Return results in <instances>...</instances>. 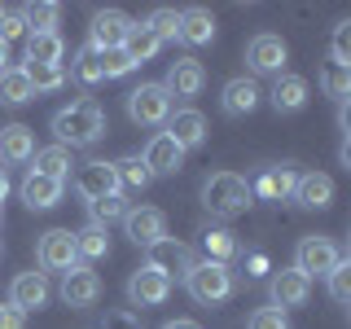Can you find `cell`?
Listing matches in <instances>:
<instances>
[{
	"mask_svg": "<svg viewBox=\"0 0 351 329\" xmlns=\"http://www.w3.org/2000/svg\"><path fill=\"white\" fill-rule=\"evenodd\" d=\"M106 132V110L97 101H75L53 114V136H58V145L66 149H80V145H93V141H101Z\"/></svg>",
	"mask_w": 351,
	"mask_h": 329,
	"instance_id": "cell-1",
	"label": "cell"
},
{
	"mask_svg": "<svg viewBox=\"0 0 351 329\" xmlns=\"http://www.w3.org/2000/svg\"><path fill=\"white\" fill-rule=\"evenodd\" d=\"M250 202H255V197H250V180H246V175H237V171H215V175H206V184H202V206H206L211 215L233 219V215L246 211Z\"/></svg>",
	"mask_w": 351,
	"mask_h": 329,
	"instance_id": "cell-2",
	"label": "cell"
},
{
	"mask_svg": "<svg viewBox=\"0 0 351 329\" xmlns=\"http://www.w3.org/2000/svg\"><path fill=\"white\" fill-rule=\"evenodd\" d=\"M184 290H189L193 303L215 307V303H224L228 294H233V268H228V263L202 259V263H193V268L184 272Z\"/></svg>",
	"mask_w": 351,
	"mask_h": 329,
	"instance_id": "cell-3",
	"label": "cell"
},
{
	"mask_svg": "<svg viewBox=\"0 0 351 329\" xmlns=\"http://www.w3.org/2000/svg\"><path fill=\"white\" fill-rule=\"evenodd\" d=\"M338 263H343V250H338L334 237L312 233V237H299V246H294V272H303L307 281H312V277H329Z\"/></svg>",
	"mask_w": 351,
	"mask_h": 329,
	"instance_id": "cell-4",
	"label": "cell"
},
{
	"mask_svg": "<svg viewBox=\"0 0 351 329\" xmlns=\"http://www.w3.org/2000/svg\"><path fill=\"white\" fill-rule=\"evenodd\" d=\"M128 114H132V123H141V127L167 123V119H171V93L162 84L132 88V93H128Z\"/></svg>",
	"mask_w": 351,
	"mask_h": 329,
	"instance_id": "cell-5",
	"label": "cell"
},
{
	"mask_svg": "<svg viewBox=\"0 0 351 329\" xmlns=\"http://www.w3.org/2000/svg\"><path fill=\"white\" fill-rule=\"evenodd\" d=\"M193 250L189 246H184V241H176V237H158V241H154V246H145V268H154V272H158V277H180L184 281V272H189L193 268Z\"/></svg>",
	"mask_w": 351,
	"mask_h": 329,
	"instance_id": "cell-6",
	"label": "cell"
},
{
	"mask_svg": "<svg viewBox=\"0 0 351 329\" xmlns=\"http://www.w3.org/2000/svg\"><path fill=\"white\" fill-rule=\"evenodd\" d=\"M75 193H80L84 202H101V197H114V193H119L114 162H106V158L80 162V167H75Z\"/></svg>",
	"mask_w": 351,
	"mask_h": 329,
	"instance_id": "cell-7",
	"label": "cell"
},
{
	"mask_svg": "<svg viewBox=\"0 0 351 329\" xmlns=\"http://www.w3.org/2000/svg\"><path fill=\"white\" fill-rule=\"evenodd\" d=\"M132 31V18L123 9H97L93 14V27H88V49L93 53H106V49H123Z\"/></svg>",
	"mask_w": 351,
	"mask_h": 329,
	"instance_id": "cell-8",
	"label": "cell"
},
{
	"mask_svg": "<svg viewBox=\"0 0 351 329\" xmlns=\"http://www.w3.org/2000/svg\"><path fill=\"white\" fill-rule=\"evenodd\" d=\"M285 62H290V49H285V40L272 36V31H259V36L246 44V66L255 75H285Z\"/></svg>",
	"mask_w": 351,
	"mask_h": 329,
	"instance_id": "cell-9",
	"label": "cell"
},
{
	"mask_svg": "<svg viewBox=\"0 0 351 329\" xmlns=\"http://www.w3.org/2000/svg\"><path fill=\"white\" fill-rule=\"evenodd\" d=\"M36 263L44 272H71L75 263H80L75 259V233L71 228H49L36 246Z\"/></svg>",
	"mask_w": 351,
	"mask_h": 329,
	"instance_id": "cell-10",
	"label": "cell"
},
{
	"mask_svg": "<svg viewBox=\"0 0 351 329\" xmlns=\"http://www.w3.org/2000/svg\"><path fill=\"white\" fill-rule=\"evenodd\" d=\"M58 294H62V303L66 307H93L97 299H101V277H97L88 263H75L71 272H62V285H58Z\"/></svg>",
	"mask_w": 351,
	"mask_h": 329,
	"instance_id": "cell-11",
	"label": "cell"
},
{
	"mask_svg": "<svg viewBox=\"0 0 351 329\" xmlns=\"http://www.w3.org/2000/svg\"><path fill=\"white\" fill-rule=\"evenodd\" d=\"M123 233L136 241V246H154L158 237H167V215H162L158 206H128Z\"/></svg>",
	"mask_w": 351,
	"mask_h": 329,
	"instance_id": "cell-12",
	"label": "cell"
},
{
	"mask_svg": "<svg viewBox=\"0 0 351 329\" xmlns=\"http://www.w3.org/2000/svg\"><path fill=\"white\" fill-rule=\"evenodd\" d=\"M9 303H14L22 316L40 312V307L49 303V277H44V272H18V277L9 281Z\"/></svg>",
	"mask_w": 351,
	"mask_h": 329,
	"instance_id": "cell-13",
	"label": "cell"
},
{
	"mask_svg": "<svg viewBox=\"0 0 351 329\" xmlns=\"http://www.w3.org/2000/svg\"><path fill=\"white\" fill-rule=\"evenodd\" d=\"M167 294H171V281L158 277L154 268H136L128 277V299H132V307H158V303H167Z\"/></svg>",
	"mask_w": 351,
	"mask_h": 329,
	"instance_id": "cell-14",
	"label": "cell"
},
{
	"mask_svg": "<svg viewBox=\"0 0 351 329\" xmlns=\"http://www.w3.org/2000/svg\"><path fill=\"white\" fill-rule=\"evenodd\" d=\"M141 162L149 167V175H176V171L184 167V149L176 145L167 132H158V136H149V145H145V154H141Z\"/></svg>",
	"mask_w": 351,
	"mask_h": 329,
	"instance_id": "cell-15",
	"label": "cell"
},
{
	"mask_svg": "<svg viewBox=\"0 0 351 329\" xmlns=\"http://www.w3.org/2000/svg\"><path fill=\"white\" fill-rule=\"evenodd\" d=\"M268 294H272V307L290 312V307H303V303H307V294H312V281H307L303 272H294V268H281L277 277L268 281Z\"/></svg>",
	"mask_w": 351,
	"mask_h": 329,
	"instance_id": "cell-16",
	"label": "cell"
},
{
	"mask_svg": "<svg viewBox=\"0 0 351 329\" xmlns=\"http://www.w3.org/2000/svg\"><path fill=\"white\" fill-rule=\"evenodd\" d=\"M202 84H206V71H202V62H197V58L171 62L167 66V80H162V88L171 93V101H176V97H197V93H202Z\"/></svg>",
	"mask_w": 351,
	"mask_h": 329,
	"instance_id": "cell-17",
	"label": "cell"
},
{
	"mask_svg": "<svg viewBox=\"0 0 351 329\" xmlns=\"http://www.w3.org/2000/svg\"><path fill=\"white\" fill-rule=\"evenodd\" d=\"M167 136L180 145L184 154L197 149L206 141V119H202V110H193V106H184V110H176V114L167 119Z\"/></svg>",
	"mask_w": 351,
	"mask_h": 329,
	"instance_id": "cell-18",
	"label": "cell"
},
{
	"mask_svg": "<svg viewBox=\"0 0 351 329\" xmlns=\"http://www.w3.org/2000/svg\"><path fill=\"white\" fill-rule=\"evenodd\" d=\"M294 202L303 206V211H325L329 202H334V180H329L325 171H307L294 180Z\"/></svg>",
	"mask_w": 351,
	"mask_h": 329,
	"instance_id": "cell-19",
	"label": "cell"
},
{
	"mask_svg": "<svg viewBox=\"0 0 351 329\" xmlns=\"http://www.w3.org/2000/svg\"><path fill=\"white\" fill-rule=\"evenodd\" d=\"M294 167H263L259 175H255V184H250V197H263V202H285V197L294 193Z\"/></svg>",
	"mask_w": 351,
	"mask_h": 329,
	"instance_id": "cell-20",
	"label": "cell"
},
{
	"mask_svg": "<svg viewBox=\"0 0 351 329\" xmlns=\"http://www.w3.org/2000/svg\"><path fill=\"white\" fill-rule=\"evenodd\" d=\"M259 84L250 80V75H237V80H228L224 84V93H219V106H224V114H233V119H241V114H250V110L259 106Z\"/></svg>",
	"mask_w": 351,
	"mask_h": 329,
	"instance_id": "cell-21",
	"label": "cell"
},
{
	"mask_svg": "<svg viewBox=\"0 0 351 329\" xmlns=\"http://www.w3.org/2000/svg\"><path fill=\"white\" fill-rule=\"evenodd\" d=\"M272 110L277 114H299L307 106V80L303 75H277V84H272Z\"/></svg>",
	"mask_w": 351,
	"mask_h": 329,
	"instance_id": "cell-22",
	"label": "cell"
},
{
	"mask_svg": "<svg viewBox=\"0 0 351 329\" xmlns=\"http://www.w3.org/2000/svg\"><path fill=\"white\" fill-rule=\"evenodd\" d=\"M31 154H36V136H31L27 123H9L0 127V158L22 167V162H31Z\"/></svg>",
	"mask_w": 351,
	"mask_h": 329,
	"instance_id": "cell-23",
	"label": "cell"
},
{
	"mask_svg": "<svg viewBox=\"0 0 351 329\" xmlns=\"http://www.w3.org/2000/svg\"><path fill=\"white\" fill-rule=\"evenodd\" d=\"M176 40H184V44H211L215 40V14L211 9H184L180 14V27H176Z\"/></svg>",
	"mask_w": 351,
	"mask_h": 329,
	"instance_id": "cell-24",
	"label": "cell"
},
{
	"mask_svg": "<svg viewBox=\"0 0 351 329\" xmlns=\"http://www.w3.org/2000/svg\"><path fill=\"white\" fill-rule=\"evenodd\" d=\"M62 189H66V184L49 180V175L27 171V180H22V202H27L31 211H49V206H58V202H62Z\"/></svg>",
	"mask_w": 351,
	"mask_h": 329,
	"instance_id": "cell-25",
	"label": "cell"
},
{
	"mask_svg": "<svg viewBox=\"0 0 351 329\" xmlns=\"http://www.w3.org/2000/svg\"><path fill=\"white\" fill-rule=\"evenodd\" d=\"M62 58H66V40L58 31L27 36V66H62Z\"/></svg>",
	"mask_w": 351,
	"mask_h": 329,
	"instance_id": "cell-26",
	"label": "cell"
},
{
	"mask_svg": "<svg viewBox=\"0 0 351 329\" xmlns=\"http://www.w3.org/2000/svg\"><path fill=\"white\" fill-rule=\"evenodd\" d=\"M31 162H36V175H49V180H58V184H66V175H71V149L66 145H49V149H36L31 154Z\"/></svg>",
	"mask_w": 351,
	"mask_h": 329,
	"instance_id": "cell-27",
	"label": "cell"
},
{
	"mask_svg": "<svg viewBox=\"0 0 351 329\" xmlns=\"http://www.w3.org/2000/svg\"><path fill=\"white\" fill-rule=\"evenodd\" d=\"M31 97H36V88H31V80H27L22 66L0 71V106H27Z\"/></svg>",
	"mask_w": 351,
	"mask_h": 329,
	"instance_id": "cell-28",
	"label": "cell"
},
{
	"mask_svg": "<svg viewBox=\"0 0 351 329\" xmlns=\"http://www.w3.org/2000/svg\"><path fill=\"white\" fill-rule=\"evenodd\" d=\"M110 255V237H106V228H97V224H88L75 233V259L80 263H93V259H106Z\"/></svg>",
	"mask_w": 351,
	"mask_h": 329,
	"instance_id": "cell-29",
	"label": "cell"
},
{
	"mask_svg": "<svg viewBox=\"0 0 351 329\" xmlns=\"http://www.w3.org/2000/svg\"><path fill=\"white\" fill-rule=\"evenodd\" d=\"M202 250H206V259H211V263H228V259L241 255L237 237L228 233V228H206V233H202Z\"/></svg>",
	"mask_w": 351,
	"mask_h": 329,
	"instance_id": "cell-30",
	"label": "cell"
},
{
	"mask_svg": "<svg viewBox=\"0 0 351 329\" xmlns=\"http://www.w3.org/2000/svg\"><path fill=\"white\" fill-rule=\"evenodd\" d=\"M114 175H119V193H123V189H145V184L154 180L149 167L141 162V154H128V158H119V162H114Z\"/></svg>",
	"mask_w": 351,
	"mask_h": 329,
	"instance_id": "cell-31",
	"label": "cell"
},
{
	"mask_svg": "<svg viewBox=\"0 0 351 329\" xmlns=\"http://www.w3.org/2000/svg\"><path fill=\"white\" fill-rule=\"evenodd\" d=\"M58 18H62V5H53V0H44V5H27V9H22L27 36H40V31H58Z\"/></svg>",
	"mask_w": 351,
	"mask_h": 329,
	"instance_id": "cell-32",
	"label": "cell"
},
{
	"mask_svg": "<svg viewBox=\"0 0 351 329\" xmlns=\"http://www.w3.org/2000/svg\"><path fill=\"white\" fill-rule=\"evenodd\" d=\"M158 49H162V44L158 40H154L149 36V31L145 27H141V22H132V31H128V40H123V53H128V58L132 62H149V58H158Z\"/></svg>",
	"mask_w": 351,
	"mask_h": 329,
	"instance_id": "cell-33",
	"label": "cell"
},
{
	"mask_svg": "<svg viewBox=\"0 0 351 329\" xmlns=\"http://www.w3.org/2000/svg\"><path fill=\"white\" fill-rule=\"evenodd\" d=\"M71 80H75V84H84V88H93V84H101V80H106V75H101V62H97V53L88 49V44H84L80 53H75V62H71Z\"/></svg>",
	"mask_w": 351,
	"mask_h": 329,
	"instance_id": "cell-34",
	"label": "cell"
},
{
	"mask_svg": "<svg viewBox=\"0 0 351 329\" xmlns=\"http://www.w3.org/2000/svg\"><path fill=\"white\" fill-rule=\"evenodd\" d=\"M321 88L329 97H334L338 106L347 101V93H351V66H338V62H329L325 71H321Z\"/></svg>",
	"mask_w": 351,
	"mask_h": 329,
	"instance_id": "cell-35",
	"label": "cell"
},
{
	"mask_svg": "<svg viewBox=\"0 0 351 329\" xmlns=\"http://www.w3.org/2000/svg\"><path fill=\"white\" fill-rule=\"evenodd\" d=\"M88 215H93V224H97V228H110L114 219H123V215H128V202H123V193H114V197H101V202H88Z\"/></svg>",
	"mask_w": 351,
	"mask_h": 329,
	"instance_id": "cell-36",
	"label": "cell"
},
{
	"mask_svg": "<svg viewBox=\"0 0 351 329\" xmlns=\"http://www.w3.org/2000/svg\"><path fill=\"white\" fill-rule=\"evenodd\" d=\"M141 27L149 31L154 40L158 44H167V40H176V27H180V14H176V9H154V14L141 22Z\"/></svg>",
	"mask_w": 351,
	"mask_h": 329,
	"instance_id": "cell-37",
	"label": "cell"
},
{
	"mask_svg": "<svg viewBox=\"0 0 351 329\" xmlns=\"http://www.w3.org/2000/svg\"><path fill=\"white\" fill-rule=\"evenodd\" d=\"M27 71V80L36 93H58V88L66 84V66H22Z\"/></svg>",
	"mask_w": 351,
	"mask_h": 329,
	"instance_id": "cell-38",
	"label": "cell"
},
{
	"mask_svg": "<svg viewBox=\"0 0 351 329\" xmlns=\"http://www.w3.org/2000/svg\"><path fill=\"white\" fill-rule=\"evenodd\" d=\"M97 62H101V75H106V80H123V75L136 71V62H132L123 49H106V53H97Z\"/></svg>",
	"mask_w": 351,
	"mask_h": 329,
	"instance_id": "cell-39",
	"label": "cell"
},
{
	"mask_svg": "<svg viewBox=\"0 0 351 329\" xmlns=\"http://www.w3.org/2000/svg\"><path fill=\"white\" fill-rule=\"evenodd\" d=\"M246 329H290V316H285L281 307H255Z\"/></svg>",
	"mask_w": 351,
	"mask_h": 329,
	"instance_id": "cell-40",
	"label": "cell"
},
{
	"mask_svg": "<svg viewBox=\"0 0 351 329\" xmlns=\"http://www.w3.org/2000/svg\"><path fill=\"white\" fill-rule=\"evenodd\" d=\"M27 36V22H22V9H0V44H14Z\"/></svg>",
	"mask_w": 351,
	"mask_h": 329,
	"instance_id": "cell-41",
	"label": "cell"
},
{
	"mask_svg": "<svg viewBox=\"0 0 351 329\" xmlns=\"http://www.w3.org/2000/svg\"><path fill=\"white\" fill-rule=\"evenodd\" d=\"M329 294H334V303H347L351 299V263L347 259L329 272Z\"/></svg>",
	"mask_w": 351,
	"mask_h": 329,
	"instance_id": "cell-42",
	"label": "cell"
},
{
	"mask_svg": "<svg viewBox=\"0 0 351 329\" xmlns=\"http://www.w3.org/2000/svg\"><path fill=\"white\" fill-rule=\"evenodd\" d=\"M334 62L351 66V22H338V31H334Z\"/></svg>",
	"mask_w": 351,
	"mask_h": 329,
	"instance_id": "cell-43",
	"label": "cell"
},
{
	"mask_svg": "<svg viewBox=\"0 0 351 329\" xmlns=\"http://www.w3.org/2000/svg\"><path fill=\"white\" fill-rule=\"evenodd\" d=\"M106 329H141V316L128 312V307H123V312H110L106 316Z\"/></svg>",
	"mask_w": 351,
	"mask_h": 329,
	"instance_id": "cell-44",
	"label": "cell"
},
{
	"mask_svg": "<svg viewBox=\"0 0 351 329\" xmlns=\"http://www.w3.org/2000/svg\"><path fill=\"white\" fill-rule=\"evenodd\" d=\"M0 329H27V316L14 303H0Z\"/></svg>",
	"mask_w": 351,
	"mask_h": 329,
	"instance_id": "cell-45",
	"label": "cell"
},
{
	"mask_svg": "<svg viewBox=\"0 0 351 329\" xmlns=\"http://www.w3.org/2000/svg\"><path fill=\"white\" fill-rule=\"evenodd\" d=\"M162 329H202V325H197V321H189V316H180V321H167Z\"/></svg>",
	"mask_w": 351,
	"mask_h": 329,
	"instance_id": "cell-46",
	"label": "cell"
},
{
	"mask_svg": "<svg viewBox=\"0 0 351 329\" xmlns=\"http://www.w3.org/2000/svg\"><path fill=\"white\" fill-rule=\"evenodd\" d=\"M250 272H255V277H259V272H268V259H263V255H250Z\"/></svg>",
	"mask_w": 351,
	"mask_h": 329,
	"instance_id": "cell-47",
	"label": "cell"
},
{
	"mask_svg": "<svg viewBox=\"0 0 351 329\" xmlns=\"http://www.w3.org/2000/svg\"><path fill=\"white\" fill-rule=\"evenodd\" d=\"M5 197H9V175H5V167H0V206H5Z\"/></svg>",
	"mask_w": 351,
	"mask_h": 329,
	"instance_id": "cell-48",
	"label": "cell"
},
{
	"mask_svg": "<svg viewBox=\"0 0 351 329\" xmlns=\"http://www.w3.org/2000/svg\"><path fill=\"white\" fill-rule=\"evenodd\" d=\"M0 71H9V44H0Z\"/></svg>",
	"mask_w": 351,
	"mask_h": 329,
	"instance_id": "cell-49",
	"label": "cell"
},
{
	"mask_svg": "<svg viewBox=\"0 0 351 329\" xmlns=\"http://www.w3.org/2000/svg\"><path fill=\"white\" fill-rule=\"evenodd\" d=\"M0 219H5V211H0Z\"/></svg>",
	"mask_w": 351,
	"mask_h": 329,
	"instance_id": "cell-50",
	"label": "cell"
}]
</instances>
